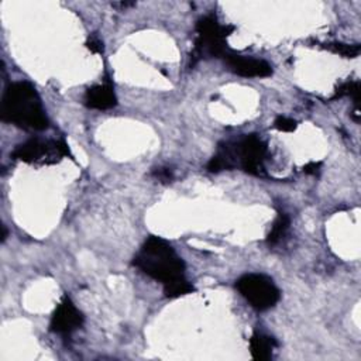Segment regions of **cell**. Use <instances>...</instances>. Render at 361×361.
Here are the masks:
<instances>
[{
	"label": "cell",
	"instance_id": "cell-1",
	"mask_svg": "<svg viewBox=\"0 0 361 361\" xmlns=\"http://www.w3.org/2000/svg\"><path fill=\"white\" fill-rule=\"evenodd\" d=\"M0 116L6 123H12L24 130L41 131L49 128L50 120L45 115L41 98L35 87L26 81L10 83L2 98Z\"/></svg>",
	"mask_w": 361,
	"mask_h": 361
},
{
	"label": "cell",
	"instance_id": "cell-2",
	"mask_svg": "<svg viewBox=\"0 0 361 361\" xmlns=\"http://www.w3.org/2000/svg\"><path fill=\"white\" fill-rule=\"evenodd\" d=\"M133 264L162 285L185 278V262L175 249L164 239L150 236L140 251L134 255Z\"/></svg>",
	"mask_w": 361,
	"mask_h": 361
},
{
	"label": "cell",
	"instance_id": "cell-3",
	"mask_svg": "<svg viewBox=\"0 0 361 361\" xmlns=\"http://www.w3.org/2000/svg\"><path fill=\"white\" fill-rule=\"evenodd\" d=\"M232 26H221L216 16L208 15L196 23L195 47L191 53V67H195L205 58H223L230 50L228 47V38L233 33Z\"/></svg>",
	"mask_w": 361,
	"mask_h": 361
},
{
	"label": "cell",
	"instance_id": "cell-4",
	"mask_svg": "<svg viewBox=\"0 0 361 361\" xmlns=\"http://www.w3.org/2000/svg\"><path fill=\"white\" fill-rule=\"evenodd\" d=\"M233 167L254 176H264V162L268 154L267 143L257 134H247L232 142H226Z\"/></svg>",
	"mask_w": 361,
	"mask_h": 361
},
{
	"label": "cell",
	"instance_id": "cell-5",
	"mask_svg": "<svg viewBox=\"0 0 361 361\" xmlns=\"http://www.w3.org/2000/svg\"><path fill=\"white\" fill-rule=\"evenodd\" d=\"M236 288L242 296L257 310L274 308L281 299V291L268 276L244 274L236 281Z\"/></svg>",
	"mask_w": 361,
	"mask_h": 361
},
{
	"label": "cell",
	"instance_id": "cell-6",
	"mask_svg": "<svg viewBox=\"0 0 361 361\" xmlns=\"http://www.w3.org/2000/svg\"><path fill=\"white\" fill-rule=\"evenodd\" d=\"M69 156L68 144L64 140L31 139L19 144L12 153V158L27 164H56Z\"/></svg>",
	"mask_w": 361,
	"mask_h": 361
},
{
	"label": "cell",
	"instance_id": "cell-7",
	"mask_svg": "<svg viewBox=\"0 0 361 361\" xmlns=\"http://www.w3.org/2000/svg\"><path fill=\"white\" fill-rule=\"evenodd\" d=\"M83 321L85 318L82 312L74 305V302L68 296H64L60 305L57 306L56 312L53 313L50 330L57 335L69 336L83 325Z\"/></svg>",
	"mask_w": 361,
	"mask_h": 361
},
{
	"label": "cell",
	"instance_id": "cell-8",
	"mask_svg": "<svg viewBox=\"0 0 361 361\" xmlns=\"http://www.w3.org/2000/svg\"><path fill=\"white\" fill-rule=\"evenodd\" d=\"M233 74L243 78H268L273 75V67L267 61L253 57H246L236 54L235 51H229L221 58Z\"/></svg>",
	"mask_w": 361,
	"mask_h": 361
},
{
	"label": "cell",
	"instance_id": "cell-9",
	"mask_svg": "<svg viewBox=\"0 0 361 361\" xmlns=\"http://www.w3.org/2000/svg\"><path fill=\"white\" fill-rule=\"evenodd\" d=\"M85 105L89 109L109 110L117 105L115 87L110 82L89 87L85 94Z\"/></svg>",
	"mask_w": 361,
	"mask_h": 361
},
{
	"label": "cell",
	"instance_id": "cell-10",
	"mask_svg": "<svg viewBox=\"0 0 361 361\" xmlns=\"http://www.w3.org/2000/svg\"><path fill=\"white\" fill-rule=\"evenodd\" d=\"M277 342L274 337H271L264 333H254L250 339V351L254 360L267 361L273 357V353L277 347Z\"/></svg>",
	"mask_w": 361,
	"mask_h": 361
},
{
	"label": "cell",
	"instance_id": "cell-11",
	"mask_svg": "<svg viewBox=\"0 0 361 361\" xmlns=\"http://www.w3.org/2000/svg\"><path fill=\"white\" fill-rule=\"evenodd\" d=\"M289 224H291V220H289V216L284 212H280L278 213V217L276 219L273 228H271V232L268 233V237H267V243L269 246H276L278 244L284 236L287 235L288 229H289Z\"/></svg>",
	"mask_w": 361,
	"mask_h": 361
},
{
	"label": "cell",
	"instance_id": "cell-12",
	"mask_svg": "<svg viewBox=\"0 0 361 361\" xmlns=\"http://www.w3.org/2000/svg\"><path fill=\"white\" fill-rule=\"evenodd\" d=\"M194 291H195L194 285L187 278L171 283L168 285H164V295L167 298H169V299H175V298H179V296L190 295Z\"/></svg>",
	"mask_w": 361,
	"mask_h": 361
},
{
	"label": "cell",
	"instance_id": "cell-13",
	"mask_svg": "<svg viewBox=\"0 0 361 361\" xmlns=\"http://www.w3.org/2000/svg\"><path fill=\"white\" fill-rule=\"evenodd\" d=\"M324 49L335 54H339L344 58H357L361 51L360 44H344V42H329L325 44Z\"/></svg>",
	"mask_w": 361,
	"mask_h": 361
},
{
	"label": "cell",
	"instance_id": "cell-14",
	"mask_svg": "<svg viewBox=\"0 0 361 361\" xmlns=\"http://www.w3.org/2000/svg\"><path fill=\"white\" fill-rule=\"evenodd\" d=\"M360 82L358 81H347L344 83H342L335 92V96L333 99H337V98H344V96H350L355 106L358 105V101H360Z\"/></svg>",
	"mask_w": 361,
	"mask_h": 361
},
{
	"label": "cell",
	"instance_id": "cell-15",
	"mask_svg": "<svg viewBox=\"0 0 361 361\" xmlns=\"http://www.w3.org/2000/svg\"><path fill=\"white\" fill-rule=\"evenodd\" d=\"M274 127L280 131H284V133H292L296 130L298 127V123L291 119V117H287V116H278L274 121Z\"/></svg>",
	"mask_w": 361,
	"mask_h": 361
},
{
	"label": "cell",
	"instance_id": "cell-16",
	"mask_svg": "<svg viewBox=\"0 0 361 361\" xmlns=\"http://www.w3.org/2000/svg\"><path fill=\"white\" fill-rule=\"evenodd\" d=\"M86 47L92 53L99 54L103 51V42L98 37L92 35V37H89V40L86 41Z\"/></svg>",
	"mask_w": 361,
	"mask_h": 361
},
{
	"label": "cell",
	"instance_id": "cell-17",
	"mask_svg": "<svg viewBox=\"0 0 361 361\" xmlns=\"http://www.w3.org/2000/svg\"><path fill=\"white\" fill-rule=\"evenodd\" d=\"M153 175L156 178H158L161 183H169V180L172 179V171L168 169V168H157Z\"/></svg>",
	"mask_w": 361,
	"mask_h": 361
},
{
	"label": "cell",
	"instance_id": "cell-18",
	"mask_svg": "<svg viewBox=\"0 0 361 361\" xmlns=\"http://www.w3.org/2000/svg\"><path fill=\"white\" fill-rule=\"evenodd\" d=\"M321 162H314V161H312V162H309V164H306L305 167H303V172L305 174H308V175H316L319 172V168H321Z\"/></svg>",
	"mask_w": 361,
	"mask_h": 361
},
{
	"label": "cell",
	"instance_id": "cell-19",
	"mask_svg": "<svg viewBox=\"0 0 361 361\" xmlns=\"http://www.w3.org/2000/svg\"><path fill=\"white\" fill-rule=\"evenodd\" d=\"M6 237H8V230H6V228L3 226V237H2V242H5Z\"/></svg>",
	"mask_w": 361,
	"mask_h": 361
}]
</instances>
